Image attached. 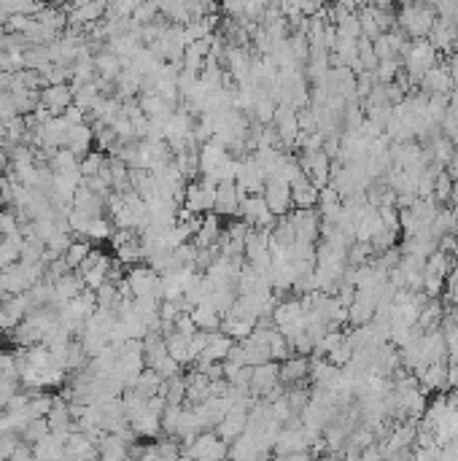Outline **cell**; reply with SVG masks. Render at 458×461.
I'll use <instances>...</instances> for the list:
<instances>
[{"label": "cell", "mask_w": 458, "mask_h": 461, "mask_svg": "<svg viewBox=\"0 0 458 461\" xmlns=\"http://www.w3.org/2000/svg\"><path fill=\"white\" fill-rule=\"evenodd\" d=\"M95 146V132H92V124H78V127H71L68 130V138H65V148L76 154L78 159H84Z\"/></svg>", "instance_id": "9c48e42d"}, {"label": "cell", "mask_w": 458, "mask_h": 461, "mask_svg": "<svg viewBox=\"0 0 458 461\" xmlns=\"http://www.w3.org/2000/svg\"><path fill=\"white\" fill-rule=\"evenodd\" d=\"M307 375H310L307 356H291L281 364V386H300Z\"/></svg>", "instance_id": "8fae6325"}, {"label": "cell", "mask_w": 458, "mask_h": 461, "mask_svg": "<svg viewBox=\"0 0 458 461\" xmlns=\"http://www.w3.org/2000/svg\"><path fill=\"white\" fill-rule=\"evenodd\" d=\"M111 267H114V259H111L108 254H102L100 262H98V264L84 275V286L89 288V291H98L102 284H108V273H111Z\"/></svg>", "instance_id": "44dd1931"}, {"label": "cell", "mask_w": 458, "mask_h": 461, "mask_svg": "<svg viewBox=\"0 0 458 461\" xmlns=\"http://www.w3.org/2000/svg\"><path fill=\"white\" fill-rule=\"evenodd\" d=\"M105 162H108V157L102 154V151H89L84 159H81V175L84 178H95V175H100V170L105 168Z\"/></svg>", "instance_id": "484cf974"}, {"label": "cell", "mask_w": 458, "mask_h": 461, "mask_svg": "<svg viewBox=\"0 0 458 461\" xmlns=\"http://www.w3.org/2000/svg\"><path fill=\"white\" fill-rule=\"evenodd\" d=\"M194 337V334H192ZM192 337L189 334H181V332L172 329L170 334H165V346H168V356L175 359L181 367H192V361H189V343H192Z\"/></svg>", "instance_id": "4fadbf2b"}, {"label": "cell", "mask_w": 458, "mask_h": 461, "mask_svg": "<svg viewBox=\"0 0 458 461\" xmlns=\"http://www.w3.org/2000/svg\"><path fill=\"white\" fill-rule=\"evenodd\" d=\"M181 453L189 461H224L229 456V445L221 443L216 432H202L189 445H181Z\"/></svg>", "instance_id": "6da1fadb"}, {"label": "cell", "mask_w": 458, "mask_h": 461, "mask_svg": "<svg viewBox=\"0 0 458 461\" xmlns=\"http://www.w3.org/2000/svg\"><path fill=\"white\" fill-rule=\"evenodd\" d=\"M52 434V429H49V424H46V418H38V421H30L28 426H25V432L19 434L22 437V443L25 445H38L41 440H46Z\"/></svg>", "instance_id": "d4e9b609"}, {"label": "cell", "mask_w": 458, "mask_h": 461, "mask_svg": "<svg viewBox=\"0 0 458 461\" xmlns=\"http://www.w3.org/2000/svg\"><path fill=\"white\" fill-rule=\"evenodd\" d=\"M52 404H54V394H46V391H33V399L28 404V418L30 421H38V418H46L49 416V410H52Z\"/></svg>", "instance_id": "603a6c76"}, {"label": "cell", "mask_w": 458, "mask_h": 461, "mask_svg": "<svg viewBox=\"0 0 458 461\" xmlns=\"http://www.w3.org/2000/svg\"><path fill=\"white\" fill-rule=\"evenodd\" d=\"M114 221L108 216H98L89 221V230H86L84 240H89V243H100V240H111L114 238Z\"/></svg>", "instance_id": "7402d4cb"}, {"label": "cell", "mask_w": 458, "mask_h": 461, "mask_svg": "<svg viewBox=\"0 0 458 461\" xmlns=\"http://www.w3.org/2000/svg\"><path fill=\"white\" fill-rule=\"evenodd\" d=\"M38 100L52 116H62L73 105V89L68 84H54V87H43L38 92Z\"/></svg>", "instance_id": "52a82bcc"}, {"label": "cell", "mask_w": 458, "mask_h": 461, "mask_svg": "<svg viewBox=\"0 0 458 461\" xmlns=\"http://www.w3.org/2000/svg\"><path fill=\"white\" fill-rule=\"evenodd\" d=\"M213 202H216V184L205 181V178H197V181L187 184V192H184V211L194 214V216L213 214Z\"/></svg>", "instance_id": "7a4b0ae2"}, {"label": "cell", "mask_w": 458, "mask_h": 461, "mask_svg": "<svg viewBox=\"0 0 458 461\" xmlns=\"http://www.w3.org/2000/svg\"><path fill=\"white\" fill-rule=\"evenodd\" d=\"M89 254H92V243H89V240H84V238H78V240H73V243H71V248L65 251V257H62V259H65V264H68L73 273H76V270L81 267V262H84Z\"/></svg>", "instance_id": "cb8c5ba5"}, {"label": "cell", "mask_w": 458, "mask_h": 461, "mask_svg": "<svg viewBox=\"0 0 458 461\" xmlns=\"http://www.w3.org/2000/svg\"><path fill=\"white\" fill-rule=\"evenodd\" d=\"M129 426H132V432L138 437H143V440H157L159 432H162V418L154 416L151 410H146L143 416H138Z\"/></svg>", "instance_id": "ac0fdd59"}, {"label": "cell", "mask_w": 458, "mask_h": 461, "mask_svg": "<svg viewBox=\"0 0 458 461\" xmlns=\"http://www.w3.org/2000/svg\"><path fill=\"white\" fill-rule=\"evenodd\" d=\"M124 278H127V284L135 297H154V300H159V281H162V275L154 273L148 264H135V267H129ZM159 303H162V300H159Z\"/></svg>", "instance_id": "3957f363"}, {"label": "cell", "mask_w": 458, "mask_h": 461, "mask_svg": "<svg viewBox=\"0 0 458 461\" xmlns=\"http://www.w3.org/2000/svg\"><path fill=\"white\" fill-rule=\"evenodd\" d=\"M275 386H281V364L278 361L254 367V375H251V397L254 399H264Z\"/></svg>", "instance_id": "5b68a950"}, {"label": "cell", "mask_w": 458, "mask_h": 461, "mask_svg": "<svg viewBox=\"0 0 458 461\" xmlns=\"http://www.w3.org/2000/svg\"><path fill=\"white\" fill-rule=\"evenodd\" d=\"M232 346H235V340L227 337L224 332H211L208 334V346H205L200 359L192 364V370H200V367H208V364H216V361H224L229 356Z\"/></svg>", "instance_id": "8992f818"}, {"label": "cell", "mask_w": 458, "mask_h": 461, "mask_svg": "<svg viewBox=\"0 0 458 461\" xmlns=\"http://www.w3.org/2000/svg\"><path fill=\"white\" fill-rule=\"evenodd\" d=\"M262 197H264V202H267V208H270V214L275 218L288 216V211H291V187H288L286 181L267 178Z\"/></svg>", "instance_id": "277c9868"}, {"label": "cell", "mask_w": 458, "mask_h": 461, "mask_svg": "<svg viewBox=\"0 0 458 461\" xmlns=\"http://www.w3.org/2000/svg\"><path fill=\"white\" fill-rule=\"evenodd\" d=\"M315 202H318V189L307 178L291 184V205H294V211H313Z\"/></svg>", "instance_id": "5bb4252c"}, {"label": "cell", "mask_w": 458, "mask_h": 461, "mask_svg": "<svg viewBox=\"0 0 458 461\" xmlns=\"http://www.w3.org/2000/svg\"><path fill=\"white\" fill-rule=\"evenodd\" d=\"M211 399V380L197 370H189L187 373V407L202 404Z\"/></svg>", "instance_id": "30bf717a"}, {"label": "cell", "mask_w": 458, "mask_h": 461, "mask_svg": "<svg viewBox=\"0 0 458 461\" xmlns=\"http://www.w3.org/2000/svg\"><path fill=\"white\" fill-rule=\"evenodd\" d=\"M159 397L170 404V407H184L187 404V375H175L170 380H165Z\"/></svg>", "instance_id": "9a60e30c"}, {"label": "cell", "mask_w": 458, "mask_h": 461, "mask_svg": "<svg viewBox=\"0 0 458 461\" xmlns=\"http://www.w3.org/2000/svg\"><path fill=\"white\" fill-rule=\"evenodd\" d=\"M175 332H181V334H197V327H194V321H192V316L189 313H181V316L175 318Z\"/></svg>", "instance_id": "4316f807"}, {"label": "cell", "mask_w": 458, "mask_h": 461, "mask_svg": "<svg viewBox=\"0 0 458 461\" xmlns=\"http://www.w3.org/2000/svg\"><path fill=\"white\" fill-rule=\"evenodd\" d=\"M65 453V440L57 434H49L38 445H33V459L35 461H59Z\"/></svg>", "instance_id": "2e32d148"}, {"label": "cell", "mask_w": 458, "mask_h": 461, "mask_svg": "<svg viewBox=\"0 0 458 461\" xmlns=\"http://www.w3.org/2000/svg\"><path fill=\"white\" fill-rule=\"evenodd\" d=\"M431 62H434V49H431L429 44H423V41H418L416 49H413V54H410V59H407V65H410V71H413V76H423V73L431 68Z\"/></svg>", "instance_id": "ffe728a7"}, {"label": "cell", "mask_w": 458, "mask_h": 461, "mask_svg": "<svg viewBox=\"0 0 458 461\" xmlns=\"http://www.w3.org/2000/svg\"><path fill=\"white\" fill-rule=\"evenodd\" d=\"M162 386H165V380H162L154 370H148V367H146L143 373L138 375V380H135L132 391H135V394H141L143 399H151V397H159Z\"/></svg>", "instance_id": "d6986e66"}, {"label": "cell", "mask_w": 458, "mask_h": 461, "mask_svg": "<svg viewBox=\"0 0 458 461\" xmlns=\"http://www.w3.org/2000/svg\"><path fill=\"white\" fill-rule=\"evenodd\" d=\"M240 214V192L235 184H218L216 187L213 216L218 218H235Z\"/></svg>", "instance_id": "ba28073f"}, {"label": "cell", "mask_w": 458, "mask_h": 461, "mask_svg": "<svg viewBox=\"0 0 458 461\" xmlns=\"http://www.w3.org/2000/svg\"><path fill=\"white\" fill-rule=\"evenodd\" d=\"M189 316H192V321H194L197 332H218L221 329V316H218V310H216L208 300L200 303L197 308H192Z\"/></svg>", "instance_id": "7c38bea8"}, {"label": "cell", "mask_w": 458, "mask_h": 461, "mask_svg": "<svg viewBox=\"0 0 458 461\" xmlns=\"http://www.w3.org/2000/svg\"><path fill=\"white\" fill-rule=\"evenodd\" d=\"M218 238H221V218L211 214V216H202V227L194 235L192 243L197 245V248H211V245L218 243Z\"/></svg>", "instance_id": "e0dca14e"}]
</instances>
